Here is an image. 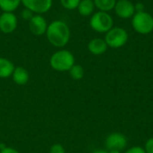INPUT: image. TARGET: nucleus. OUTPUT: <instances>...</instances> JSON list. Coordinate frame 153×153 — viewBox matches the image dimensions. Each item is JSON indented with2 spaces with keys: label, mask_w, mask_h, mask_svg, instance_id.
<instances>
[{
  "label": "nucleus",
  "mask_w": 153,
  "mask_h": 153,
  "mask_svg": "<svg viewBox=\"0 0 153 153\" xmlns=\"http://www.w3.org/2000/svg\"><path fill=\"white\" fill-rule=\"evenodd\" d=\"M46 36L52 46L62 48L68 44L71 38V30L66 22L61 20H55L48 25Z\"/></svg>",
  "instance_id": "obj_1"
},
{
  "label": "nucleus",
  "mask_w": 153,
  "mask_h": 153,
  "mask_svg": "<svg viewBox=\"0 0 153 153\" xmlns=\"http://www.w3.org/2000/svg\"><path fill=\"white\" fill-rule=\"evenodd\" d=\"M49 64L50 66L57 72H68L75 64V58L71 51L60 49L50 56Z\"/></svg>",
  "instance_id": "obj_2"
},
{
  "label": "nucleus",
  "mask_w": 153,
  "mask_h": 153,
  "mask_svg": "<svg viewBox=\"0 0 153 153\" xmlns=\"http://www.w3.org/2000/svg\"><path fill=\"white\" fill-rule=\"evenodd\" d=\"M113 18L107 12L99 11L94 13L90 19L91 28L99 33H107L111 28H113Z\"/></svg>",
  "instance_id": "obj_3"
},
{
  "label": "nucleus",
  "mask_w": 153,
  "mask_h": 153,
  "mask_svg": "<svg viewBox=\"0 0 153 153\" xmlns=\"http://www.w3.org/2000/svg\"><path fill=\"white\" fill-rule=\"evenodd\" d=\"M132 25L134 30L140 34L146 35L153 30V17L147 12L135 13L133 16Z\"/></svg>",
  "instance_id": "obj_4"
},
{
  "label": "nucleus",
  "mask_w": 153,
  "mask_h": 153,
  "mask_svg": "<svg viewBox=\"0 0 153 153\" xmlns=\"http://www.w3.org/2000/svg\"><path fill=\"white\" fill-rule=\"evenodd\" d=\"M128 39L127 31L121 27L111 28L105 36V41L108 47L112 48H119L126 45Z\"/></svg>",
  "instance_id": "obj_5"
},
{
  "label": "nucleus",
  "mask_w": 153,
  "mask_h": 153,
  "mask_svg": "<svg viewBox=\"0 0 153 153\" xmlns=\"http://www.w3.org/2000/svg\"><path fill=\"white\" fill-rule=\"evenodd\" d=\"M22 4L35 14H41L51 9L53 0H22Z\"/></svg>",
  "instance_id": "obj_6"
},
{
  "label": "nucleus",
  "mask_w": 153,
  "mask_h": 153,
  "mask_svg": "<svg viewBox=\"0 0 153 153\" xmlns=\"http://www.w3.org/2000/svg\"><path fill=\"white\" fill-rule=\"evenodd\" d=\"M105 145L108 151L121 152L126 147L127 139L120 133H112L106 138Z\"/></svg>",
  "instance_id": "obj_7"
},
{
  "label": "nucleus",
  "mask_w": 153,
  "mask_h": 153,
  "mask_svg": "<svg viewBox=\"0 0 153 153\" xmlns=\"http://www.w3.org/2000/svg\"><path fill=\"white\" fill-rule=\"evenodd\" d=\"M18 26V18L13 13L3 12L0 14V31L5 34L13 32Z\"/></svg>",
  "instance_id": "obj_8"
},
{
  "label": "nucleus",
  "mask_w": 153,
  "mask_h": 153,
  "mask_svg": "<svg viewBox=\"0 0 153 153\" xmlns=\"http://www.w3.org/2000/svg\"><path fill=\"white\" fill-rule=\"evenodd\" d=\"M28 25L30 31L33 35L39 37L46 34L48 24L46 18L42 14H34L33 17L28 22Z\"/></svg>",
  "instance_id": "obj_9"
},
{
  "label": "nucleus",
  "mask_w": 153,
  "mask_h": 153,
  "mask_svg": "<svg viewBox=\"0 0 153 153\" xmlns=\"http://www.w3.org/2000/svg\"><path fill=\"white\" fill-rule=\"evenodd\" d=\"M116 14L122 19H128L134 15V4L130 0H118L115 5Z\"/></svg>",
  "instance_id": "obj_10"
},
{
  "label": "nucleus",
  "mask_w": 153,
  "mask_h": 153,
  "mask_svg": "<svg viewBox=\"0 0 153 153\" xmlns=\"http://www.w3.org/2000/svg\"><path fill=\"white\" fill-rule=\"evenodd\" d=\"M88 49L89 51L95 56H100L104 54L108 49V45L105 41V39L100 38H95L92 39L88 43Z\"/></svg>",
  "instance_id": "obj_11"
},
{
  "label": "nucleus",
  "mask_w": 153,
  "mask_h": 153,
  "mask_svg": "<svg viewBox=\"0 0 153 153\" xmlns=\"http://www.w3.org/2000/svg\"><path fill=\"white\" fill-rule=\"evenodd\" d=\"M11 77L17 85H25L29 82L30 74L26 68L22 66H16Z\"/></svg>",
  "instance_id": "obj_12"
},
{
  "label": "nucleus",
  "mask_w": 153,
  "mask_h": 153,
  "mask_svg": "<svg viewBox=\"0 0 153 153\" xmlns=\"http://www.w3.org/2000/svg\"><path fill=\"white\" fill-rule=\"evenodd\" d=\"M14 68L15 66L11 60L0 56V78L4 79L11 77Z\"/></svg>",
  "instance_id": "obj_13"
},
{
  "label": "nucleus",
  "mask_w": 153,
  "mask_h": 153,
  "mask_svg": "<svg viewBox=\"0 0 153 153\" xmlns=\"http://www.w3.org/2000/svg\"><path fill=\"white\" fill-rule=\"evenodd\" d=\"M95 9V4L93 0H81L77 7L78 13L82 16H91L93 14Z\"/></svg>",
  "instance_id": "obj_14"
},
{
  "label": "nucleus",
  "mask_w": 153,
  "mask_h": 153,
  "mask_svg": "<svg viewBox=\"0 0 153 153\" xmlns=\"http://www.w3.org/2000/svg\"><path fill=\"white\" fill-rule=\"evenodd\" d=\"M22 0H0V9L3 12L13 13L19 8Z\"/></svg>",
  "instance_id": "obj_15"
},
{
  "label": "nucleus",
  "mask_w": 153,
  "mask_h": 153,
  "mask_svg": "<svg viewBox=\"0 0 153 153\" xmlns=\"http://www.w3.org/2000/svg\"><path fill=\"white\" fill-rule=\"evenodd\" d=\"M93 2L99 11L108 13L115 8L117 0H93Z\"/></svg>",
  "instance_id": "obj_16"
},
{
  "label": "nucleus",
  "mask_w": 153,
  "mask_h": 153,
  "mask_svg": "<svg viewBox=\"0 0 153 153\" xmlns=\"http://www.w3.org/2000/svg\"><path fill=\"white\" fill-rule=\"evenodd\" d=\"M68 72H69L71 78L75 81H79V80L82 79L84 76V69L81 65L74 64Z\"/></svg>",
  "instance_id": "obj_17"
},
{
  "label": "nucleus",
  "mask_w": 153,
  "mask_h": 153,
  "mask_svg": "<svg viewBox=\"0 0 153 153\" xmlns=\"http://www.w3.org/2000/svg\"><path fill=\"white\" fill-rule=\"evenodd\" d=\"M81 0H60L61 5L66 10H75L77 9Z\"/></svg>",
  "instance_id": "obj_18"
},
{
  "label": "nucleus",
  "mask_w": 153,
  "mask_h": 153,
  "mask_svg": "<svg viewBox=\"0 0 153 153\" xmlns=\"http://www.w3.org/2000/svg\"><path fill=\"white\" fill-rule=\"evenodd\" d=\"M34 14H35L34 13H32L30 10H29V9H27V8H24V9L21 12V17H22V19L24 20V21H27V22H29V21L33 17Z\"/></svg>",
  "instance_id": "obj_19"
},
{
  "label": "nucleus",
  "mask_w": 153,
  "mask_h": 153,
  "mask_svg": "<svg viewBox=\"0 0 153 153\" xmlns=\"http://www.w3.org/2000/svg\"><path fill=\"white\" fill-rule=\"evenodd\" d=\"M49 153H65V148L63 147L62 144L55 143L50 147Z\"/></svg>",
  "instance_id": "obj_20"
},
{
  "label": "nucleus",
  "mask_w": 153,
  "mask_h": 153,
  "mask_svg": "<svg viewBox=\"0 0 153 153\" xmlns=\"http://www.w3.org/2000/svg\"><path fill=\"white\" fill-rule=\"evenodd\" d=\"M144 150H145L146 153H153V137L152 138H150L146 142Z\"/></svg>",
  "instance_id": "obj_21"
},
{
  "label": "nucleus",
  "mask_w": 153,
  "mask_h": 153,
  "mask_svg": "<svg viewBox=\"0 0 153 153\" xmlns=\"http://www.w3.org/2000/svg\"><path fill=\"white\" fill-rule=\"evenodd\" d=\"M126 153H146L144 148H142L140 146H134V147H132L130 149H128Z\"/></svg>",
  "instance_id": "obj_22"
},
{
  "label": "nucleus",
  "mask_w": 153,
  "mask_h": 153,
  "mask_svg": "<svg viewBox=\"0 0 153 153\" xmlns=\"http://www.w3.org/2000/svg\"><path fill=\"white\" fill-rule=\"evenodd\" d=\"M0 153H20L16 149L11 148V147H4L0 151Z\"/></svg>",
  "instance_id": "obj_23"
},
{
  "label": "nucleus",
  "mask_w": 153,
  "mask_h": 153,
  "mask_svg": "<svg viewBox=\"0 0 153 153\" xmlns=\"http://www.w3.org/2000/svg\"><path fill=\"white\" fill-rule=\"evenodd\" d=\"M134 9H135V13L144 12V4L143 3H137L136 4H134Z\"/></svg>",
  "instance_id": "obj_24"
},
{
  "label": "nucleus",
  "mask_w": 153,
  "mask_h": 153,
  "mask_svg": "<svg viewBox=\"0 0 153 153\" xmlns=\"http://www.w3.org/2000/svg\"><path fill=\"white\" fill-rule=\"evenodd\" d=\"M92 153H108V152L107 151H104V150H98V151H95Z\"/></svg>",
  "instance_id": "obj_25"
},
{
  "label": "nucleus",
  "mask_w": 153,
  "mask_h": 153,
  "mask_svg": "<svg viewBox=\"0 0 153 153\" xmlns=\"http://www.w3.org/2000/svg\"><path fill=\"white\" fill-rule=\"evenodd\" d=\"M108 153H120V152H118V151H109Z\"/></svg>",
  "instance_id": "obj_26"
}]
</instances>
